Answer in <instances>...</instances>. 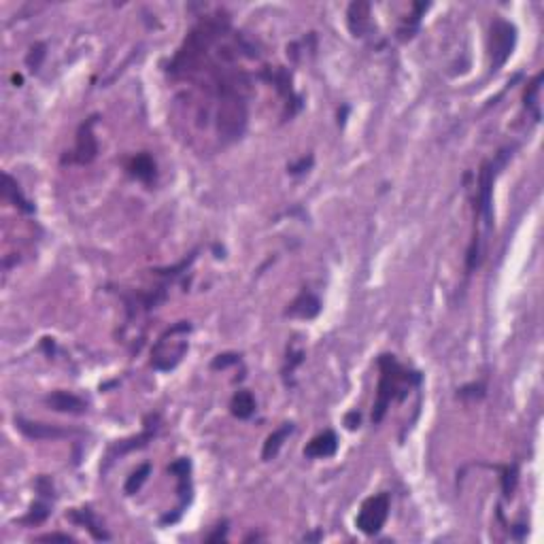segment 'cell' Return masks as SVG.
Returning <instances> with one entry per match:
<instances>
[{
	"mask_svg": "<svg viewBox=\"0 0 544 544\" xmlns=\"http://www.w3.org/2000/svg\"><path fill=\"white\" fill-rule=\"evenodd\" d=\"M128 172L142 183H151L155 177V162L149 153H138L128 162Z\"/></svg>",
	"mask_w": 544,
	"mask_h": 544,
	"instance_id": "14",
	"label": "cell"
},
{
	"mask_svg": "<svg viewBox=\"0 0 544 544\" xmlns=\"http://www.w3.org/2000/svg\"><path fill=\"white\" fill-rule=\"evenodd\" d=\"M345 423H347V427H349V429L360 427V412H349V414H347V419H345Z\"/></svg>",
	"mask_w": 544,
	"mask_h": 544,
	"instance_id": "27",
	"label": "cell"
},
{
	"mask_svg": "<svg viewBox=\"0 0 544 544\" xmlns=\"http://www.w3.org/2000/svg\"><path fill=\"white\" fill-rule=\"evenodd\" d=\"M338 449V438L334 431H323L319 436H315L306 449H304V455L306 457H313V459H323V457H332Z\"/></svg>",
	"mask_w": 544,
	"mask_h": 544,
	"instance_id": "9",
	"label": "cell"
},
{
	"mask_svg": "<svg viewBox=\"0 0 544 544\" xmlns=\"http://www.w3.org/2000/svg\"><path fill=\"white\" fill-rule=\"evenodd\" d=\"M239 362V355L236 353H224V355H217L215 360H213V368L215 370H219V368H228V366H232V364H236Z\"/></svg>",
	"mask_w": 544,
	"mask_h": 544,
	"instance_id": "24",
	"label": "cell"
},
{
	"mask_svg": "<svg viewBox=\"0 0 544 544\" xmlns=\"http://www.w3.org/2000/svg\"><path fill=\"white\" fill-rule=\"evenodd\" d=\"M230 410L236 419H249L256 412V398L251 392H236L232 402H230Z\"/></svg>",
	"mask_w": 544,
	"mask_h": 544,
	"instance_id": "18",
	"label": "cell"
},
{
	"mask_svg": "<svg viewBox=\"0 0 544 544\" xmlns=\"http://www.w3.org/2000/svg\"><path fill=\"white\" fill-rule=\"evenodd\" d=\"M155 429H157V425H153V427H151V425H147L142 434H138V436L130 438V440H124V442H120V444H115V446L111 449V453H109V459H111L113 455H124V453H128V451L142 449V446H145V444L153 438Z\"/></svg>",
	"mask_w": 544,
	"mask_h": 544,
	"instance_id": "17",
	"label": "cell"
},
{
	"mask_svg": "<svg viewBox=\"0 0 544 544\" xmlns=\"http://www.w3.org/2000/svg\"><path fill=\"white\" fill-rule=\"evenodd\" d=\"M349 30L355 36H364L370 26V4L368 2H353L347 11Z\"/></svg>",
	"mask_w": 544,
	"mask_h": 544,
	"instance_id": "12",
	"label": "cell"
},
{
	"mask_svg": "<svg viewBox=\"0 0 544 544\" xmlns=\"http://www.w3.org/2000/svg\"><path fill=\"white\" fill-rule=\"evenodd\" d=\"M228 26H230V19L224 11L202 17L196 23V28L187 34V38L183 41L179 53L174 56V60L170 64V73L174 77H187V75L196 73L202 66V62L206 60L213 43L228 30Z\"/></svg>",
	"mask_w": 544,
	"mask_h": 544,
	"instance_id": "1",
	"label": "cell"
},
{
	"mask_svg": "<svg viewBox=\"0 0 544 544\" xmlns=\"http://www.w3.org/2000/svg\"><path fill=\"white\" fill-rule=\"evenodd\" d=\"M517 43V30L506 19H496L491 23L489 51H491V70H500L511 58Z\"/></svg>",
	"mask_w": 544,
	"mask_h": 544,
	"instance_id": "4",
	"label": "cell"
},
{
	"mask_svg": "<svg viewBox=\"0 0 544 544\" xmlns=\"http://www.w3.org/2000/svg\"><path fill=\"white\" fill-rule=\"evenodd\" d=\"M515 485H517V468H506L504 470V478H502V487H504V496L511 498L513 491H515Z\"/></svg>",
	"mask_w": 544,
	"mask_h": 544,
	"instance_id": "23",
	"label": "cell"
},
{
	"mask_svg": "<svg viewBox=\"0 0 544 544\" xmlns=\"http://www.w3.org/2000/svg\"><path fill=\"white\" fill-rule=\"evenodd\" d=\"M389 517V496L387 493H379L368 498L362 504V511L355 519V525L362 534L366 536H375L383 530L385 521Z\"/></svg>",
	"mask_w": 544,
	"mask_h": 544,
	"instance_id": "5",
	"label": "cell"
},
{
	"mask_svg": "<svg viewBox=\"0 0 544 544\" xmlns=\"http://www.w3.org/2000/svg\"><path fill=\"white\" fill-rule=\"evenodd\" d=\"M41 543H49V540H62V543H73V538L68 534H47L38 538Z\"/></svg>",
	"mask_w": 544,
	"mask_h": 544,
	"instance_id": "26",
	"label": "cell"
},
{
	"mask_svg": "<svg viewBox=\"0 0 544 544\" xmlns=\"http://www.w3.org/2000/svg\"><path fill=\"white\" fill-rule=\"evenodd\" d=\"M293 431V423H283L278 429H274L271 436L266 438V442H264V449H262V459L264 461H271L276 457V453L281 451V446H283V442L289 438V434Z\"/></svg>",
	"mask_w": 544,
	"mask_h": 544,
	"instance_id": "15",
	"label": "cell"
},
{
	"mask_svg": "<svg viewBox=\"0 0 544 544\" xmlns=\"http://www.w3.org/2000/svg\"><path fill=\"white\" fill-rule=\"evenodd\" d=\"M13 83H15V85H21V77H19V75H13Z\"/></svg>",
	"mask_w": 544,
	"mask_h": 544,
	"instance_id": "28",
	"label": "cell"
},
{
	"mask_svg": "<svg viewBox=\"0 0 544 544\" xmlns=\"http://www.w3.org/2000/svg\"><path fill=\"white\" fill-rule=\"evenodd\" d=\"M189 332H192L189 321H179L170 325L151 349V366L159 372H168L177 368L189 349V340H187Z\"/></svg>",
	"mask_w": 544,
	"mask_h": 544,
	"instance_id": "2",
	"label": "cell"
},
{
	"mask_svg": "<svg viewBox=\"0 0 544 544\" xmlns=\"http://www.w3.org/2000/svg\"><path fill=\"white\" fill-rule=\"evenodd\" d=\"M70 519H73V521H77V523H81V525H85V528H88V532H90L96 540H109V538H111V536L103 530L100 521L94 517V513H92L90 508H83V511H75V513H70Z\"/></svg>",
	"mask_w": 544,
	"mask_h": 544,
	"instance_id": "16",
	"label": "cell"
},
{
	"mask_svg": "<svg viewBox=\"0 0 544 544\" xmlns=\"http://www.w3.org/2000/svg\"><path fill=\"white\" fill-rule=\"evenodd\" d=\"M310 164H313V157H302L300 159V164H295V166H289V172L291 174H300V172H306L308 168H310Z\"/></svg>",
	"mask_w": 544,
	"mask_h": 544,
	"instance_id": "25",
	"label": "cell"
},
{
	"mask_svg": "<svg viewBox=\"0 0 544 544\" xmlns=\"http://www.w3.org/2000/svg\"><path fill=\"white\" fill-rule=\"evenodd\" d=\"M2 198L9 200L15 209H19V211H23V213H32V211H34V206H32V204L28 202V198L21 194L19 183H17L9 172L2 174Z\"/></svg>",
	"mask_w": 544,
	"mask_h": 544,
	"instance_id": "13",
	"label": "cell"
},
{
	"mask_svg": "<svg viewBox=\"0 0 544 544\" xmlns=\"http://www.w3.org/2000/svg\"><path fill=\"white\" fill-rule=\"evenodd\" d=\"M149 474H151V466H149V464H142L138 470H135V472L128 476L126 487H124V489H126V493H128V496H135L136 491L142 487V483L149 478Z\"/></svg>",
	"mask_w": 544,
	"mask_h": 544,
	"instance_id": "20",
	"label": "cell"
},
{
	"mask_svg": "<svg viewBox=\"0 0 544 544\" xmlns=\"http://www.w3.org/2000/svg\"><path fill=\"white\" fill-rule=\"evenodd\" d=\"M540 83H543V75H538L530 85H528V90H525V96H523V100H525V107H528V111H532L534 113V120L538 122L540 120V109H538V94H540Z\"/></svg>",
	"mask_w": 544,
	"mask_h": 544,
	"instance_id": "19",
	"label": "cell"
},
{
	"mask_svg": "<svg viewBox=\"0 0 544 544\" xmlns=\"http://www.w3.org/2000/svg\"><path fill=\"white\" fill-rule=\"evenodd\" d=\"M47 515H49V506L47 504H34L32 508H30V513H28V517L23 519L26 523H43L45 519H47Z\"/></svg>",
	"mask_w": 544,
	"mask_h": 544,
	"instance_id": "22",
	"label": "cell"
},
{
	"mask_svg": "<svg viewBox=\"0 0 544 544\" xmlns=\"http://www.w3.org/2000/svg\"><path fill=\"white\" fill-rule=\"evenodd\" d=\"M379 368H381V381H379V389H377V402L372 410V421L381 423L387 408L392 404V400L398 396L400 392V383L408 381L410 375L400 368V364L396 362L394 355H381L379 357Z\"/></svg>",
	"mask_w": 544,
	"mask_h": 544,
	"instance_id": "3",
	"label": "cell"
},
{
	"mask_svg": "<svg viewBox=\"0 0 544 544\" xmlns=\"http://www.w3.org/2000/svg\"><path fill=\"white\" fill-rule=\"evenodd\" d=\"M94 124H96V117H90L88 122H83L79 126L77 142H75L70 162H75V164H90V162L96 159L98 142H96V136H94Z\"/></svg>",
	"mask_w": 544,
	"mask_h": 544,
	"instance_id": "7",
	"label": "cell"
},
{
	"mask_svg": "<svg viewBox=\"0 0 544 544\" xmlns=\"http://www.w3.org/2000/svg\"><path fill=\"white\" fill-rule=\"evenodd\" d=\"M45 404L58 412H70V414H81L88 410V404L75 396V394H68V392H53L45 398Z\"/></svg>",
	"mask_w": 544,
	"mask_h": 544,
	"instance_id": "10",
	"label": "cell"
},
{
	"mask_svg": "<svg viewBox=\"0 0 544 544\" xmlns=\"http://www.w3.org/2000/svg\"><path fill=\"white\" fill-rule=\"evenodd\" d=\"M321 308V302L317 300V295H313L310 291H302L287 308L289 317H300V319H313Z\"/></svg>",
	"mask_w": 544,
	"mask_h": 544,
	"instance_id": "11",
	"label": "cell"
},
{
	"mask_svg": "<svg viewBox=\"0 0 544 544\" xmlns=\"http://www.w3.org/2000/svg\"><path fill=\"white\" fill-rule=\"evenodd\" d=\"M43 58H45V45L43 43H36L34 47H30L28 56H26V64L32 73H36L43 64Z\"/></svg>",
	"mask_w": 544,
	"mask_h": 544,
	"instance_id": "21",
	"label": "cell"
},
{
	"mask_svg": "<svg viewBox=\"0 0 544 544\" xmlns=\"http://www.w3.org/2000/svg\"><path fill=\"white\" fill-rule=\"evenodd\" d=\"M15 425L17 429L28 436V438H34V440H56V438H64L68 436L66 429H60L58 425H49V423H41V421H28L23 417H17L15 419Z\"/></svg>",
	"mask_w": 544,
	"mask_h": 544,
	"instance_id": "8",
	"label": "cell"
},
{
	"mask_svg": "<svg viewBox=\"0 0 544 544\" xmlns=\"http://www.w3.org/2000/svg\"><path fill=\"white\" fill-rule=\"evenodd\" d=\"M504 164V162H500ZM498 162H485L478 174V213L485 219L487 230L493 221V179L498 174Z\"/></svg>",
	"mask_w": 544,
	"mask_h": 544,
	"instance_id": "6",
	"label": "cell"
}]
</instances>
